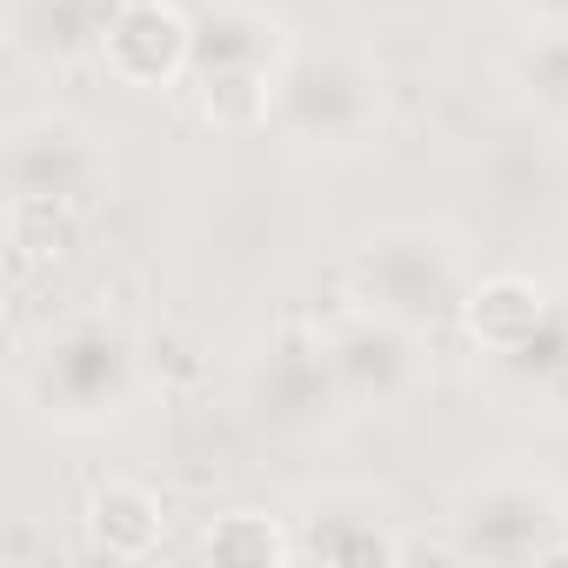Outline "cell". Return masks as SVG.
Returning a JSON list of instances; mask_svg holds the SVG:
<instances>
[{
    "label": "cell",
    "mask_w": 568,
    "mask_h": 568,
    "mask_svg": "<svg viewBox=\"0 0 568 568\" xmlns=\"http://www.w3.org/2000/svg\"><path fill=\"white\" fill-rule=\"evenodd\" d=\"M241 402L274 435H322V428H335L348 415V395L335 382L322 322L315 328H281L274 342H261V355L241 375Z\"/></svg>",
    "instance_id": "cell-8"
},
{
    "label": "cell",
    "mask_w": 568,
    "mask_h": 568,
    "mask_svg": "<svg viewBox=\"0 0 568 568\" xmlns=\"http://www.w3.org/2000/svg\"><path fill=\"white\" fill-rule=\"evenodd\" d=\"M161 528H168V508L148 481L114 475L88 495V548L108 561H148L161 548Z\"/></svg>",
    "instance_id": "cell-13"
},
{
    "label": "cell",
    "mask_w": 568,
    "mask_h": 568,
    "mask_svg": "<svg viewBox=\"0 0 568 568\" xmlns=\"http://www.w3.org/2000/svg\"><path fill=\"white\" fill-rule=\"evenodd\" d=\"M254 8H267V14H281V21H288V14L302 8V0H254Z\"/></svg>",
    "instance_id": "cell-18"
},
{
    "label": "cell",
    "mask_w": 568,
    "mask_h": 568,
    "mask_svg": "<svg viewBox=\"0 0 568 568\" xmlns=\"http://www.w3.org/2000/svg\"><path fill=\"white\" fill-rule=\"evenodd\" d=\"M0 168H8V201H48L88 214L114 187V141L68 108H34L8 121Z\"/></svg>",
    "instance_id": "cell-6"
},
{
    "label": "cell",
    "mask_w": 568,
    "mask_h": 568,
    "mask_svg": "<svg viewBox=\"0 0 568 568\" xmlns=\"http://www.w3.org/2000/svg\"><path fill=\"white\" fill-rule=\"evenodd\" d=\"M94 61L134 94L181 88L194 74V14L181 0H121Z\"/></svg>",
    "instance_id": "cell-10"
},
{
    "label": "cell",
    "mask_w": 568,
    "mask_h": 568,
    "mask_svg": "<svg viewBox=\"0 0 568 568\" xmlns=\"http://www.w3.org/2000/svg\"><path fill=\"white\" fill-rule=\"evenodd\" d=\"M468 254L448 227H428V221H388V227H368L355 247H348V302L375 308V315H395L422 335H442L462 322V302H468Z\"/></svg>",
    "instance_id": "cell-2"
},
{
    "label": "cell",
    "mask_w": 568,
    "mask_h": 568,
    "mask_svg": "<svg viewBox=\"0 0 568 568\" xmlns=\"http://www.w3.org/2000/svg\"><path fill=\"white\" fill-rule=\"evenodd\" d=\"M322 342H328V362H335V382L348 395V415H388V408H408L428 375H435V355L422 328L395 322V315H375L362 302H342L328 322H322Z\"/></svg>",
    "instance_id": "cell-7"
},
{
    "label": "cell",
    "mask_w": 568,
    "mask_h": 568,
    "mask_svg": "<svg viewBox=\"0 0 568 568\" xmlns=\"http://www.w3.org/2000/svg\"><path fill=\"white\" fill-rule=\"evenodd\" d=\"M295 528V561H348V568H375V561H402L408 535L388 508V495L355 488V481H328L315 495H302V508L288 515Z\"/></svg>",
    "instance_id": "cell-9"
},
{
    "label": "cell",
    "mask_w": 568,
    "mask_h": 568,
    "mask_svg": "<svg viewBox=\"0 0 568 568\" xmlns=\"http://www.w3.org/2000/svg\"><path fill=\"white\" fill-rule=\"evenodd\" d=\"M528 34H568V0H508Z\"/></svg>",
    "instance_id": "cell-17"
},
{
    "label": "cell",
    "mask_w": 568,
    "mask_h": 568,
    "mask_svg": "<svg viewBox=\"0 0 568 568\" xmlns=\"http://www.w3.org/2000/svg\"><path fill=\"white\" fill-rule=\"evenodd\" d=\"M14 388L34 422L61 435H101V428H121L148 402V355L128 322L68 315L21 348Z\"/></svg>",
    "instance_id": "cell-1"
},
{
    "label": "cell",
    "mask_w": 568,
    "mask_h": 568,
    "mask_svg": "<svg viewBox=\"0 0 568 568\" xmlns=\"http://www.w3.org/2000/svg\"><path fill=\"white\" fill-rule=\"evenodd\" d=\"M448 555L455 561H495V568L555 561V555H568V495L528 468L475 475L448 501Z\"/></svg>",
    "instance_id": "cell-5"
},
{
    "label": "cell",
    "mask_w": 568,
    "mask_h": 568,
    "mask_svg": "<svg viewBox=\"0 0 568 568\" xmlns=\"http://www.w3.org/2000/svg\"><path fill=\"white\" fill-rule=\"evenodd\" d=\"M555 302H561V295H548L535 274L501 267V274H488V281H475V288H468V302H462V328H468L475 355L495 362V355L521 348V342L555 315Z\"/></svg>",
    "instance_id": "cell-12"
},
{
    "label": "cell",
    "mask_w": 568,
    "mask_h": 568,
    "mask_svg": "<svg viewBox=\"0 0 568 568\" xmlns=\"http://www.w3.org/2000/svg\"><path fill=\"white\" fill-rule=\"evenodd\" d=\"M201 555L207 561H234V568H274V561H295V528L261 515V508H227V515L207 521Z\"/></svg>",
    "instance_id": "cell-15"
},
{
    "label": "cell",
    "mask_w": 568,
    "mask_h": 568,
    "mask_svg": "<svg viewBox=\"0 0 568 568\" xmlns=\"http://www.w3.org/2000/svg\"><path fill=\"white\" fill-rule=\"evenodd\" d=\"M382 68L348 48V41H295L274 68V108L267 128L295 148H322V154H348L382 128Z\"/></svg>",
    "instance_id": "cell-3"
},
{
    "label": "cell",
    "mask_w": 568,
    "mask_h": 568,
    "mask_svg": "<svg viewBox=\"0 0 568 568\" xmlns=\"http://www.w3.org/2000/svg\"><path fill=\"white\" fill-rule=\"evenodd\" d=\"M488 375L515 395V402H541V408H568V302H555V315L508 355L488 362Z\"/></svg>",
    "instance_id": "cell-14"
},
{
    "label": "cell",
    "mask_w": 568,
    "mask_h": 568,
    "mask_svg": "<svg viewBox=\"0 0 568 568\" xmlns=\"http://www.w3.org/2000/svg\"><path fill=\"white\" fill-rule=\"evenodd\" d=\"M508 81L521 101L548 121H568V34H528L508 61Z\"/></svg>",
    "instance_id": "cell-16"
},
{
    "label": "cell",
    "mask_w": 568,
    "mask_h": 568,
    "mask_svg": "<svg viewBox=\"0 0 568 568\" xmlns=\"http://www.w3.org/2000/svg\"><path fill=\"white\" fill-rule=\"evenodd\" d=\"M121 0H8V48L34 68H68L101 54Z\"/></svg>",
    "instance_id": "cell-11"
},
{
    "label": "cell",
    "mask_w": 568,
    "mask_h": 568,
    "mask_svg": "<svg viewBox=\"0 0 568 568\" xmlns=\"http://www.w3.org/2000/svg\"><path fill=\"white\" fill-rule=\"evenodd\" d=\"M295 48L288 21L254 8V0H207V14L194 21V108L207 128L247 134L267 128L274 108V68Z\"/></svg>",
    "instance_id": "cell-4"
}]
</instances>
